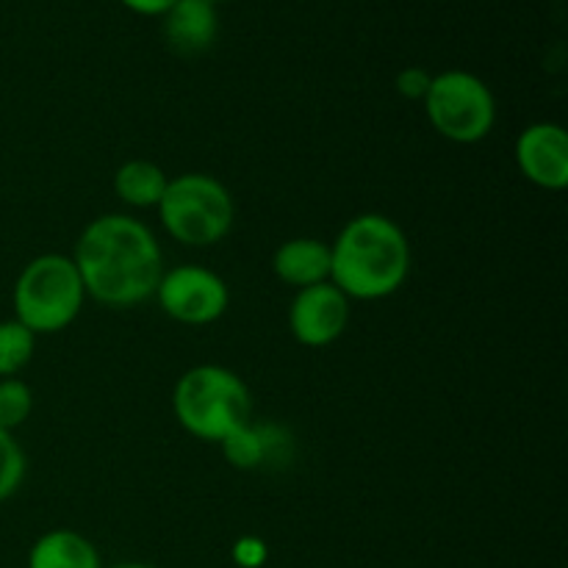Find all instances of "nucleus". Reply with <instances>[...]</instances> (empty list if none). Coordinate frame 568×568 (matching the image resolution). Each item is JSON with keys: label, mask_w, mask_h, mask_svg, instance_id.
<instances>
[{"label": "nucleus", "mask_w": 568, "mask_h": 568, "mask_svg": "<svg viewBox=\"0 0 568 568\" xmlns=\"http://www.w3.org/2000/svg\"><path fill=\"white\" fill-rule=\"evenodd\" d=\"M433 83V72H427L425 67H405V70L397 72V81H394V87H397V92L403 94L405 100H425L427 89H430Z\"/></svg>", "instance_id": "18"}, {"label": "nucleus", "mask_w": 568, "mask_h": 568, "mask_svg": "<svg viewBox=\"0 0 568 568\" xmlns=\"http://www.w3.org/2000/svg\"><path fill=\"white\" fill-rule=\"evenodd\" d=\"M125 9H131L133 14H144V17H164L178 0H120Z\"/></svg>", "instance_id": "20"}, {"label": "nucleus", "mask_w": 568, "mask_h": 568, "mask_svg": "<svg viewBox=\"0 0 568 568\" xmlns=\"http://www.w3.org/2000/svg\"><path fill=\"white\" fill-rule=\"evenodd\" d=\"M28 568H103V560L87 536L70 527H59L33 541Z\"/></svg>", "instance_id": "13"}, {"label": "nucleus", "mask_w": 568, "mask_h": 568, "mask_svg": "<svg viewBox=\"0 0 568 568\" xmlns=\"http://www.w3.org/2000/svg\"><path fill=\"white\" fill-rule=\"evenodd\" d=\"M227 464L236 469H264V466H277L281 460L292 458V438L286 430L266 422H250L242 430L233 433L231 438L220 444Z\"/></svg>", "instance_id": "10"}, {"label": "nucleus", "mask_w": 568, "mask_h": 568, "mask_svg": "<svg viewBox=\"0 0 568 568\" xmlns=\"http://www.w3.org/2000/svg\"><path fill=\"white\" fill-rule=\"evenodd\" d=\"M211 3H214V6H216V3H222V0H211Z\"/></svg>", "instance_id": "22"}, {"label": "nucleus", "mask_w": 568, "mask_h": 568, "mask_svg": "<svg viewBox=\"0 0 568 568\" xmlns=\"http://www.w3.org/2000/svg\"><path fill=\"white\" fill-rule=\"evenodd\" d=\"M33 388L20 377H3L0 381V430L14 433L31 419L33 414Z\"/></svg>", "instance_id": "16"}, {"label": "nucleus", "mask_w": 568, "mask_h": 568, "mask_svg": "<svg viewBox=\"0 0 568 568\" xmlns=\"http://www.w3.org/2000/svg\"><path fill=\"white\" fill-rule=\"evenodd\" d=\"M11 303L14 320L22 322L37 338L67 331L87 303V288L72 255L44 253L28 261L17 275Z\"/></svg>", "instance_id": "4"}, {"label": "nucleus", "mask_w": 568, "mask_h": 568, "mask_svg": "<svg viewBox=\"0 0 568 568\" xmlns=\"http://www.w3.org/2000/svg\"><path fill=\"white\" fill-rule=\"evenodd\" d=\"M72 261L87 297L105 308L148 303L164 275L159 239L131 214H103L89 222L78 236Z\"/></svg>", "instance_id": "1"}, {"label": "nucleus", "mask_w": 568, "mask_h": 568, "mask_svg": "<svg viewBox=\"0 0 568 568\" xmlns=\"http://www.w3.org/2000/svg\"><path fill=\"white\" fill-rule=\"evenodd\" d=\"M155 211L170 239L192 250L214 247L236 225V200L231 189L205 172L170 178Z\"/></svg>", "instance_id": "5"}, {"label": "nucleus", "mask_w": 568, "mask_h": 568, "mask_svg": "<svg viewBox=\"0 0 568 568\" xmlns=\"http://www.w3.org/2000/svg\"><path fill=\"white\" fill-rule=\"evenodd\" d=\"M414 264L403 227L386 214H358L331 242V283L353 303H375L405 286Z\"/></svg>", "instance_id": "2"}, {"label": "nucleus", "mask_w": 568, "mask_h": 568, "mask_svg": "<svg viewBox=\"0 0 568 568\" xmlns=\"http://www.w3.org/2000/svg\"><path fill=\"white\" fill-rule=\"evenodd\" d=\"M170 175L155 161L131 159L114 172V194L131 209H159Z\"/></svg>", "instance_id": "14"}, {"label": "nucleus", "mask_w": 568, "mask_h": 568, "mask_svg": "<svg viewBox=\"0 0 568 568\" xmlns=\"http://www.w3.org/2000/svg\"><path fill=\"white\" fill-rule=\"evenodd\" d=\"M37 353V336L28 331L22 322L11 320L0 322V381L17 377Z\"/></svg>", "instance_id": "15"}, {"label": "nucleus", "mask_w": 568, "mask_h": 568, "mask_svg": "<svg viewBox=\"0 0 568 568\" xmlns=\"http://www.w3.org/2000/svg\"><path fill=\"white\" fill-rule=\"evenodd\" d=\"M233 558H236L239 566L255 568V566L264 564L266 547L258 541V538H242V541L233 547Z\"/></svg>", "instance_id": "19"}, {"label": "nucleus", "mask_w": 568, "mask_h": 568, "mask_svg": "<svg viewBox=\"0 0 568 568\" xmlns=\"http://www.w3.org/2000/svg\"><path fill=\"white\" fill-rule=\"evenodd\" d=\"M349 316H353V303L327 281L294 292L288 305V331L303 347H331L347 333Z\"/></svg>", "instance_id": "8"}, {"label": "nucleus", "mask_w": 568, "mask_h": 568, "mask_svg": "<svg viewBox=\"0 0 568 568\" xmlns=\"http://www.w3.org/2000/svg\"><path fill=\"white\" fill-rule=\"evenodd\" d=\"M26 471L28 458L22 453L20 442L14 438V433L0 430V503H6V499L20 491Z\"/></svg>", "instance_id": "17"}, {"label": "nucleus", "mask_w": 568, "mask_h": 568, "mask_svg": "<svg viewBox=\"0 0 568 568\" xmlns=\"http://www.w3.org/2000/svg\"><path fill=\"white\" fill-rule=\"evenodd\" d=\"M111 568H159V566H150V564H142V560H128V564H116Z\"/></svg>", "instance_id": "21"}, {"label": "nucleus", "mask_w": 568, "mask_h": 568, "mask_svg": "<svg viewBox=\"0 0 568 568\" xmlns=\"http://www.w3.org/2000/svg\"><path fill=\"white\" fill-rule=\"evenodd\" d=\"M272 272L294 292L331 281V244L314 236L283 242L272 255Z\"/></svg>", "instance_id": "11"}, {"label": "nucleus", "mask_w": 568, "mask_h": 568, "mask_svg": "<svg viewBox=\"0 0 568 568\" xmlns=\"http://www.w3.org/2000/svg\"><path fill=\"white\" fill-rule=\"evenodd\" d=\"M220 17L211 0H178L164 14V37L181 55H200L214 44Z\"/></svg>", "instance_id": "12"}, {"label": "nucleus", "mask_w": 568, "mask_h": 568, "mask_svg": "<svg viewBox=\"0 0 568 568\" xmlns=\"http://www.w3.org/2000/svg\"><path fill=\"white\" fill-rule=\"evenodd\" d=\"M175 419L197 442L222 444L255 419L253 392L239 372L200 364L183 372L172 392Z\"/></svg>", "instance_id": "3"}, {"label": "nucleus", "mask_w": 568, "mask_h": 568, "mask_svg": "<svg viewBox=\"0 0 568 568\" xmlns=\"http://www.w3.org/2000/svg\"><path fill=\"white\" fill-rule=\"evenodd\" d=\"M153 297L170 320L189 327H205L225 316L231 305V288L214 270L181 264L164 270Z\"/></svg>", "instance_id": "7"}, {"label": "nucleus", "mask_w": 568, "mask_h": 568, "mask_svg": "<svg viewBox=\"0 0 568 568\" xmlns=\"http://www.w3.org/2000/svg\"><path fill=\"white\" fill-rule=\"evenodd\" d=\"M425 114L433 131L455 144H477L497 125V98L480 75L447 70L433 75Z\"/></svg>", "instance_id": "6"}, {"label": "nucleus", "mask_w": 568, "mask_h": 568, "mask_svg": "<svg viewBox=\"0 0 568 568\" xmlns=\"http://www.w3.org/2000/svg\"><path fill=\"white\" fill-rule=\"evenodd\" d=\"M514 159L521 178L544 192L568 186V133L558 122H532L516 136Z\"/></svg>", "instance_id": "9"}]
</instances>
